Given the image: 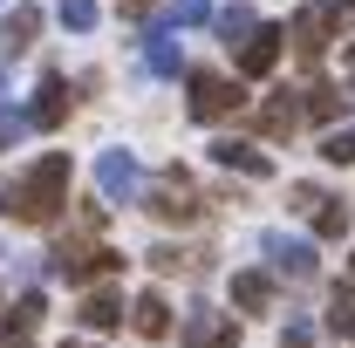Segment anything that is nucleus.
<instances>
[{
    "label": "nucleus",
    "instance_id": "nucleus-1",
    "mask_svg": "<svg viewBox=\"0 0 355 348\" xmlns=\"http://www.w3.org/2000/svg\"><path fill=\"white\" fill-rule=\"evenodd\" d=\"M62 205H69V150H48L21 177L0 184V212L14 218V225H48Z\"/></svg>",
    "mask_w": 355,
    "mask_h": 348
},
{
    "label": "nucleus",
    "instance_id": "nucleus-2",
    "mask_svg": "<svg viewBox=\"0 0 355 348\" xmlns=\"http://www.w3.org/2000/svg\"><path fill=\"white\" fill-rule=\"evenodd\" d=\"M144 212L164 218V225H191V218H198V191H191V177H184V171L150 177V184H144Z\"/></svg>",
    "mask_w": 355,
    "mask_h": 348
},
{
    "label": "nucleus",
    "instance_id": "nucleus-3",
    "mask_svg": "<svg viewBox=\"0 0 355 348\" xmlns=\"http://www.w3.org/2000/svg\"><path fill=\"white\" fill-rule=\"evenodd\" d=\"M232 110H246V89L225 82L219 69H191V116H198V123H219Z\"/></svg>",
    "mask_w": 355,
    "mask_h": 348
},
{
    "label": "nucleus",
    "instance_id": "nucleus-4",
    "mask_svg": "<svg viewBox=\"0 0 355 348\" xmlns=\"http://www.w3.org/2000/svg\"><path fill=\"white\" fill-rule=\"evenodd\" d=\"M55 280H69V287H83L96 273H116V253H103V246H83V239H69V246H55V260H48Z\"/></svg>",
    "mask_w": 355,
    "mask_h": 348
},
{
    "label": "nucleus",
    "instance_id": "nucleus-5",
    "mask_svg": "<svg viewBox=\"0 0 355 348\" xmlns=\"http://www.w3.org/2000/svg\"><path fill=\"white\" fill-rule=\"evenodd\" d=\"M96 191H103L110 205L144 198V177H137V157H130V150H103V157H96Z\"/></svg>",
    "mask_w": 355,
    "mask_h": 348
},
{
    "label": "nucleus",
    "instance_id": "nucleus-6",
    "mask_svg": "<svg viewBox=\"0 0 355 348\" xmlns=\"http://www.w3.org/2000/svg\"><path fill=\"white\" fill-rule=\"evenodd\" d=\"M294 212L308 218L321 239H342V232H349V205H342V198H328L321 184H294Z\"/></svg>",
    "mask_w": 355,
    "mask_h": 348
},
{
    "label": "nucleus",
    "instance_id": "nucleus-7",
    "mask_svg": "<svg viewBox=\"0 0 355 348\" xmlns=\"http://www.w3.org/2000/svg\"><path fill=\"white\" fill-rule=\"evenodd\" d=\"M69 103H76V96H69V76H62V69H48L42 89H35V110H28V123H35V130L69 123Z\"/></svg>",
    "mask_w": 355,
    "mask_h": 348
},
{
    "label": "nucleus",
    "instance_id": "nucleus-8",
    "mask_svg": "<svg viewBox=\"0 0 355 348\" xmlns=\"http://www.w3.org/2000/svg\"><path fill=\"white\" fill-rule=\"evenodd\" d=\"M260 246H266V260H273V273H287V280H314V266H321L308 239H287V232H266Z\"/></svg>",
    "mask_w": 355,
    "mask_h": 348
},
{
    "label": "nucleus",
    "instance_id": "nucleus-9",
    "mask_svg": "<svg viewBox=\"0 0 355 348\" xmlns=\"http://www.w3.org/2000/svg\"><path fill=\"white\" fill-rule=\"evenodd\" d=\"M212 164H225V171H239V177H273V157H266L260 143H246V137H219L212 143Z\"/></svg>",
    "mask_w": 355,
    "mask_h": 348
},
{
    "label": "nucleus",
    "instance_id": "nucleus-10",
    "mask_svg": "<svg viewBox=\"0 0 355 348\" xmlns=\"http://www.w3.org/2000/svg\"><path fill=\"white\" fill-rule=\"evenodd\" d=\"M335 35H342V28H335V21H328V7H308V14H294V28H287V42H294V55H321V48L335 42Z\"/></svg>",
    "mask_w": 355,
    "mask_h": 348
},
{
    "label": "nucleus",
    "instance_id": "nucleus-11",
    "mask_svg": "<svg viewBox=\"0 0 355 348\" xmlns=\"http://www.w3.org/2000/svg\"><path fill=\"white\" fill-rule=\"evenodd\" d=\"M280 42H287V28H253L246 42H239V76H266L273 62H280Z\"/></svg>",
    "mask_w": 355,
    "mask_h": 348
},
{
    "label": "nucleus",
    "instance_id": "nucleus-12",
    "mask_svg": "<svg viewBox=\"0 0 355 348\" xmlns=\"http://www.w3.org/2000/svg\"><path fill=\"white\" fill-rule=\"evenodd\" d=\"M76 321H83V328H96V335L123 328V294H116V287H96V294H83V307H76Z\"/></svg>",
    "mask_w": 355,
    "mask_h": 348
},
{
    "label": "nucleus",
    "instance_id": "nucleus-13",
    "mask_svg": "<svg viewBox=\"0 0 355 348\" xmlns=\"http://www.w3.org/2000/svg\"><path fill=\"white\" fill-rule=\"evenodd\" d=\"M130 328L144 335V342H164V335H171V307H164V294H137V301H130Z\"/></svg>",
    "mask_w": 355,
    "mask_h": 348
},
{
    "label": "nucleus",
    "instance_id": "nucleus-14",
    "mask_svg": "<svg viewBox=\"0 0 355 348\" xmlns=\"http://www.w3.org/2000/svg\"><path fill=\"white\" fill-rule=\"evenodd\" d=\"M184 348H232V321L212 314V307H198V314L184 321Z\"/></svg>",
    "mask_w": 355,
    "mask_h": 348
},
{
    "label": "nucleus",
    "instance_id": "nucleus-15",
    "mask_svg": "<svg viewBox=\"0 0 355 348\" xmlns=\"http://www.w3.org/2000/svg\"><path fill=\"white\" fill-rule=\"evenodd\" d=\"M35 35H42V7H28V0H21V7H7V21H0V48H7V55H21Z\"/></svg>",
    "mask_w": 355,
    "mask_h": 348
},
{
    "label": "nucleus",
    "instance_id": "nucleus-16",
    "mask_svg": "<svg viewBox=\"0 0 355 348\" xmlns=\"http://www.w3.org/2000/svg\"><path fill=\"white\" fill-rule=\"evenodd\" d=\"M260 123H266V137H294V123H301V96H294V89H273V103L260 110Z\"/></svg>",
    "mask_w": 355,
    "mask_h": 348
},
{
    "label": "nucleus",
    "instance_id": "nucleus-17",
    "mask_svg": "<svg viewBox=\"0 0 355 348\" xmlns=\"http://www.w3.org/2000/svg\"><path fill=\"white\" fill-rule=\"evenodd\" d=\"M232 307L266 314V307H273V280H266V273H232Z\"/></svg>",
    "mask_w": 355,
    "mask_h": 348
},
{
    "label": "nucleus",
    "instance_id": "nucleus-18",
    "mask_svg": "<svg viewBox=\"0 0 355 348\" xmlns=\"http://www.w3.org/2000/svg\"><path fill=\"white\" fill-rule=\"evenodd\" d=\"M342 110H349V96H342V89H328V82L301 96V116H314V123H335Z\"/></svg>",
    "mask_w": 355,
    "mask_h": 348
},
{
    "label": "nucleus",
    "instance_id": "nucleus-19",
    "mask_svg": "<svg viewBox=\"0 0 355 348\" xmlns=\"http://www.w3.org/2000/svg\"><path fill=\"white\" fill-rule=\"evenodd\" d=\"M144 62H150V76H178V69H184L178 35H150V42H144Z\"/></svg>",
    "mask_w": 355,
    "mask_h": 348
},
{
    "label": "nucleus",
    "instance_id": "nucleus-20",
    "mask_svg": "<svg viewBox=\"0 0 355 348\" xmlns=\"http://www.w3.org/2000/svg\"><path fill=\"white\" fill-rule=\"evenodd\" d=\"M321 157H328V164H355V123H342V130L321 137Z\"/></svg>",
    "mask_w": 355,
    "mask_h": 348
},
{
    "label": "nucleus",
    "instance_id": "nucleus-21",
    "mask_svg": "<svg viewBox=\"0 0 355 348\" xmlns=\"http://www.w3.org/2000/svg\"><path fill=\"white\" fill-rule=\"evenodd\" d=\"M328 328H335V335H349V342H355V294H349V287H342V294L328 301Z\"/></svg>",
    "mask_w": 355,
    "mask_h": 348
},
{
    "label": "nucleus",
    "instance_id": "nucleus-22",
    "mask_svg": "<svg viewBox=\"0 0 355 348\" xmlns=\"http://www.w3.org/2000/svg\"><path fill=\"white\" fill-rule=\"evenodd\" d=\"M253 28H260V21H253V7H225V14H219V35H225V42H246Z\"/></svg>",
    "mask_w": 355,
    "mask_h": 348
},
{
    "label": "nucleus",
    "instance_id": "nucleus-23",
    "mask_svg": "<svg viewBox=\"0 0 355 348\" xmlns=\"http://www.w3.org/2000/svg\"><path fill=\"white\" fill-rule=\"evenodd\" d=\"M55 14H62V28H76V35H89V28H96V0H62Z\"/></svg>",
    "mask_w": 355,
    "mask_h": 348
},
{
    "label": "nucleus",
    "instance_id": "nucleus-24",
    "mask_svg": "<svg viewBox=\"0 0 355 348\" xmlns=\"http://www.w3.org/2000/svg\"><path fill=\"white\" fill-rule=\"evenodd\" d=\"M171 21H178V28H205V21H212V0H178Z\"/></svg>",
    "mask_w": 355,
    "mask_h": 348
},
{
    "label": "nucleus",
    "instance_id": "nucleus-25",
    "mask_svg": "<svg viewBox=\"0 0 355 348\" xmlns=\"http://www.w3.org/2000/svg\"><path fill=\"white\" fill-rule=\"evenodd\" d=\"M21 130H35V123H28V110H14V103H0V150H7V143H14Z\"/></svg>",
    "mask_w": 355,
    "mask_h": 348
},
{
    "label": "nucleus",
    "instance_id": "nucleus-26",
    "mask_svg": "<svg viewBox=\"0 0 355 348\" xmlns=\"http://www.w3.org/2000/svg\"><path fill=\"white\" fill-rule=\"evenodd\" d=\"M280 348H314V321H308V314H294V321H287Z\"/></svg>",
    "mask_w": 355,
    "mask_h": 348
},
{
    "label": "nucleus",
    "instance_id": "nucleus-27",
    "mask_svg": "<svg viewBox=\"0 0 355 348\" xmlns=\"http://www.w3.org/2000/svg\"><path fill=\"white\" fill-rule=\"evenodd\" d=\"M144 260L157 266V273H178V266H184V253H178V246H157V253H144Z\"/></svg>",
    "mask_w": 355,
    "mask_h": 348
},
{
    "label": "nucleus",
    "instance_id": "nucleus-28",
    "mask_svg": "<svg viewBox=\"0 0 355 348\" xmlns=\"http://www.w3.org/2000/svg\"><path fill=\"white\" fill-rule=\"evenodd\" d=\"M144 7H150V0H123V14H144Z\"/></svg>",
    "mask_w": 355,
    "mask_h": 348
},
{
    "label": "nucleus",
    "instance_id": "nucleus-29",
    "mask_svg": "<svg viewBox=\"0 0 355 348\" xmlns=\"http://www.w3.org/2000/svg\"><path fill=\"white\" fill-rule=\"evenodd\" d=\"M62 348H83V342H62Z\"/></svg>",
    "mask_w": 355,
    "mask_h": 348
},
{
    "label": "nucleus",
    "instance_id": "nucleus-30",
    "mask_svg": "<svg viewBox=\"0 0 355 348\" xmlns=\"http://www.w3.org/2000/svg\"><path fill=\"white\" fill-rule=\"evenodd\" d=\"M349 62H355V48H349Z\"/></svg>",
    "mask_w": 355,
    "mask_h": 348
},
{
    "label": "nucleus",
    "instance_id": "nucleus-31",
    "mask_svg": "<svg viewBox=\"0 0 355 348\" xmlns=\"http://www.w3.org/2000/svg\"><path fill=\"white\" fill-rule=\"evenodd\" d=\"M0 7H7V0H0Z\"/></svg>",
    "mask_w": 355,
    "mask_h": 348
}]
</instances>
